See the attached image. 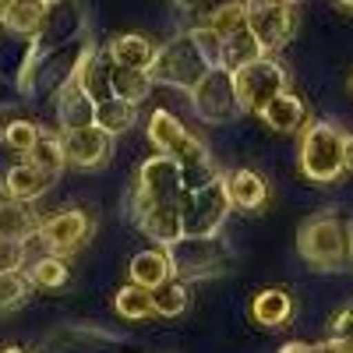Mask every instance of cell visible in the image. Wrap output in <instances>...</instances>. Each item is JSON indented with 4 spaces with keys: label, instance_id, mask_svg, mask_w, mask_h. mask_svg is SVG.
Returning a JSON list of instances; mask_svg holds the SVG:
<instances>
[{
    "label": "cell",
    "instance_id": "8",
    "mask_svg": "<svg viewBox=\"0 0 353 353\" xmlns=\"http://www.w3.org/2000/svg\"><path fill=\"white\" fill-rule=\"evenodd\" d=\"M188 96H191L194 117L205 124H233L244 113L237 99V85H233V74L226 68H212Z\"/></svg>",
    "mask_w": 353,
    "mask_h": 353
},
{
    "label": "cell",
    "instance_id": "42",
    "mask_svg": "<svg viewBox=\"0 0 353 353\" xmlns=\"http://www.w3.org/2000/svg\"><path fill=\"white\" fill-rule=\"evenodd\" d=\"M0 353H25L21 346H0Z\"/></svg>",
    "mask_w": 353,
    "mask_h": 353
},
{
    "label": "cell",
    "instance_id": "17",
    "mask_svg": "<svg viewBox=\"0 0 353 353\" xmlns=\"http://www.w3.org/2000/svg\"><path fill=\"white\" fill-rule=\"evenodd\" d=\"M226 191H230V201L233 209H261L265 198H269V184H265V176L241 166V170H230L226 173Z\"/></svg>",
    "mask_w": 353,
    "mask_h": 353
},
{
    "label": "cell",
    "instance_id": "12",
    "mask_svg": "<svg viewBox=\"0 0 353 353\" xmlns=\"http://www.w3.org/2000/svg\"><path fill=\"white\" fill-rule=\"evenodd\" d=\"M61 138H64L68 166H74V170H99V166H106L113 159V134H106L96 124L64 131Z\"/></svg>",
    "mask_w": 353,
    "mask_h": 353
},
{
    "label": "cell",
    "instance_id": "3",
    "mask_svg": "<svg viewBox=\"0 0 353 353\" xmlns=\"http://www.w3.org/2000/svg\"><path fill=\"white\" fill-rule=\"evenodd\" d=\"M343 131L332 121H307L301 131V173L311 184H336L346 173Z\"/></svg>",
    "mask_w": 353,
    "mask_h": 353
},
{
    "label": "cell",
    "instance_id": "6",
    "mask_svg": "<svg viewBox=\"0 0 353 353\" xmlns=\"http://www.w3.org/2000/svg\"><path fill=\"white\" fill-rule=\"evenodd\" d=\"M181 191H184V184H181V163H176L173 156L159 152L152 159H145L141 170H138L134 191L128 194V216H131V223L149 209V205L181 198Z\"/></svg>",
    "mask_w": 353,
    "mask_h": 353
},
{
    "label": "cell",
    "instance_id": "18",
    "mask_svg": "<svg viewBox=\"0 0 353 353\" xmlns=\"http://www.w3.org/2000/svg\"><path fill=\"white\" fill-rule=\"evenodd\" d=\"M128 276H131V283L149 286V290H156L159 283H166V279L173 276V265H170L166 248H163V244H156V248L138 251V254L128 261Z\"/></svg>",
    "mask_w": 353,
    "mask_h": 353
},
{
    "label": "cell",
    "instance_id": "4",
    "mask_svg": "<svg viewBox=\"0 0 353 353\" xmlns=\"http://www.w3.org/2000/svg\"><path fill=\"white\" fill-rule=\"evenodd\" d=\"M212 71L209 57L201 53V46L194 43L191 32L184 36H173L170 43H163L156 50V61L149 64V74L156 85H166V88H181V92H191V88Z\"/></svg>",
    "mask_w": 353,
    "mask_h": 353
},
{
    "label": "cell",
    "instance_id": "40",
    "mask_svg": "<svg viewBox=\"0 0 353 353\" xmlns=\"http://www.w3.org/2000/svg\"><path fill=\"white\" fill-rule=\"evenodd\" d=\"M332 350L336 353H353V339H332Z\"/></svg>",
    "mask_w": 353,
    "mask_h": 353
},
{
    "label": "cell",
    "instance_id": "31",
    "mask_svg": "<svg viewBox=\"0 0 353 353\" xmlns=\"http://www.w3.org/2000/svg\"><path fill=\"white\" fill-rule=\"evenodd\" d=\"M39 134H43V128L32 124V121H8V124H4V138L14 145L21 156L32 152V145L39 141Z\"/></svg>",
    "mask_w": 353,
    "mask_h": 353
},
{
    "label": "cell",
    "instance_id": "19",
    "mask_svg": "<svg viewBox=\"0 0 353 353\" xmlns=\"http://www.w3.org/2000/svg\"><path fill=\"white\" fill-rule=\"evenodd\" d=\"M53 181L46 173H39L32 163H18L8 176H4V184H0V191H4V198H14V201H36V198H43L46 194V188H50Z\"/></svg>",
    "mask_w": 353,
    "mask_h": 353
},
{
    "label": "cell",
    "instance_id": "33",
    "mask_svg": "<svg viewBox=\"0 0 353 353\" xmlns=\"http://www.w3.org/2000/svg\"><path fill=\"white\" fill-rule=\"evenodd\" d=\"M25 261H28L25 241L0 237V272H18V269H25Z\"/></svg>",
    "mask_w": 353,
    "mask_h": 353
},
{
    "label": "cell",
    "instance_id": "29",
    "mask_svg": "<svg viewBox=\"0 0 353 353\" xmlns=\"http://www.w3.org/2000/svg\"><path fill=\"white\" fill-rule=\"evenodd\" d=\"M188 304H191L188 283H184V279H176V276H170L166 283H159V286L152 290V307H156V314H163V318L184 314Z\"/></svg>",
    "mask_w": 353,
    "mask_h": 353
},
{
    "label": "cell",
    "instance_id": "30",
    "mask_svg": "<svg viewBox=\"0 0 353 353\" xmlns=\"http://www.w3.org/2000/svg\"><path fill=\"white\" fill-rule=\"evenodd\" d=\"M32 290H36V286H32V279H28L25 269H18V272H0V314L21 307L28 297H32Z\"/></svg>",
    "mask_w": 353,
    "mask_h": 353
},
{
    "label": "cell",
    "instance_id": "1",
    "mask_svg": "<svg viewBox=\"0 0 353 353\" xmlns=\"http://www.w3.org/2000/svg\"><path fill=\"white\" fill-rule=\"evenodd\" d=\"M297 254L314 272L353 269V219L343 212H318L297 230Z\"/></svg>",
    "mask_w": 353,
    "mask_h": 353
},
{
    "label": "cell",
    "instance_id": "44",
    "mask_svg": "<svg viewBox=\"0 0 353 353\" xmlns=\"http://www.w3.org/2000/svg\"><path fill=\"white\" fill-rule=\"evenodd\" d=\"M283 4H293V8H297V4H304V0H283Z\"/></svg>",
    "mask_w": 353,
    "mask_h": 353
},
{
    "label": "cell",
    "instance_id": "37",
    "mask_svg": "<svg viewBox=\"0 0 353 353\" xmlns=\"http://www.w3.org/2000/svg\"><path fill=\"white\" fill-rule=\"evenodd\" d=\"M173 4L184 14H212L219 4H226V0H173Z\"/></svg>",
    "mask_w": 353,
    "mask_h": 353
},
{
    "label": "cell",
    "instance_id": "46",
    "mask_svg": "<svg viewBox=\"0 0 353 353\" xmlns=\"http://www.w3.org/2000/svg\"><path fill=\"white\" fill-rule=\"evenodd\" d=\"M350 88H353V81H350Z\"/></svg>",
    "mask_w": 353,
    "mask_h": 353
},
{
    "label": "cell",
    "instance_id": "20",
    "mask_svg": "<svg viewBox=\"0 0 353 353\" xmlns=\"http://www.w3.org/2000/svg\"><path fill=\"white\" fill-rule=\"evenodd\" d=\"M110 61L121 64V68H138V71H149V64L156 61V43L149 36H138V32H128V36H117L110 43Z\"/></svg>",
    "mask_w": 353,
    "mask_h": 353
},
{
    "label": "cell",
    "instance_id": "41",
    "mask_svg": "<svg viewBox=\"0 0 353 353\" xmlns=\"http://www.w3.org/2000/svg\"><path fill=\"white\" fill-rule=\"evenodd\" d=\"M14 4H18V0H0V21H4V18H8V11H11Z\"/></svg>",
    "mask_w": 353,
    "mask_h": 353
},
{
    "label": "cell",
    "instance_id": "45",
    "mask_svg": "<svg viewBox=\"0 0 353 353\" xmlns=\"http://www.w3.org/2000/svg\"><path fill=\"white\" fill-rule=\"evenodd\" d=\"M46 4H57V0H46Z\"/></svg>",
    "mask_w": 353,
    "mask_h": 353
},
{
    "label": "cell",
    "instance_id": "32",
    "mask_svg": "<svg viewBox=\"0 0 353 353\" xmlns=\"http://www.w3.org/2000/svg\"><path fill=\"white\" fill-rule=\"evenodd\" d=\"M216 176H219V166L212 163V156L181 166V184H184V191H198V188H205V184H212Z\"/></svg>",
    "mask_w": 353,
    "mask_h": 353
},
{
    "label": "cell",
    "instance_id": "28",
    "mask_svg": "<svg viewBox=\"0 0 353 353\" xmlns=\"http://www.w3.org/2000/svg\"><path fill=\"white\" fill-rule=\"evenodd\" d=\"M25 272H28V279H32V286H39V290H64L68 279H71L68 261H64L61 254H50V251L39 254Z\"/></svg>",
    "mask_w": 353,
    "mask_h": 353
},
{
    "label": "cell",
    "instance_id": "23",
    "mask_svg": "<svg viewBox=\"0 0 353 353\" xmlns=\"http://www.w3.org/2000/svg\"><path fill=\"white\" fill-rule=\"evenodd\" d=\"M134 124H138V106L134 103L117 99V96L96 103V128H103L106 134H113V138L117 134H128Z\"/></svg>",
    "mask_w": 353,
    "mask_h": 353
},
{
    "label": "cell",
    "instance_id": "39",
    "mask_svg": "<svg viewBox=\"0 0 353 353\" xmlns=\"http://www.w3.org/2000/svg\"><path fill=\"white\" fill-rule=\"evenodd\" d=\"M343 156H346V170H353V134L343 138Z\"/></svg>",
    "mask_w": 353,
    "mask_h": 353
},
{
    "label": "cell",
    "instance_id": "24",
    "mask_svg": "<svg viewBox=\"0 0 353 353\" xmlns=\"http://www.w3.org/2000/svg\"><path fill=\"white\" fill-rule=\"evenodd\" d=\"M152 74L149 71H138V68H121V64H113L110 68V88H113V96L117 99H128V103H141V99H149L152 92Z\"/></svg>",
    "mask_w": 353,
    "mask_h": 353
},
{
    "label": "cell",
    "instance_id": "2",
    "mask_svg": "<svg viewBox=\"0 0 353 353\" xmlns=\"http://www.w3.org/2000/svg\"><path fill=\"white\" fill-rule=\"evenodd\" d=\"M173 276L184 283H201V279H216L233 265V248L219 237V233H209V237H176L173 244H166Z\"/></svg>",
    "mask_w": 353,
    "mask_h": 353
},
{
    "label": "cell",
    "instance_id": "10",
    "mask_svg": "<svg viewBox=\"0 0 353 353\" xmlns=\"http://www.w3.org/2000/svg\"><path fill=\"white\" fill-rule=\"evenodd\" d=\"M248 28L265 53H276L297 32V14H293V4H283V0H248Z\"/></svg>",
    "mask_w": 353,
    "mask_h": 353
},
{
    "label": "cell",
    "instance_id": "25",
    "mask_svg": "<svg viewBox=\"0 0 353 353\" xmlns=\"http://www.w3.org/2000/svg\"><path fill=\"white\" fill-rule=\"evenodd\" d=\"M25 159L32 163L39 173H46L50 181H57V176L64 173V166H68V156H64V138H61V134L43 131V134H39V141L32 145V152H28Z\"/></svg>",
    "mask_w": 353,
    "mask_h": 353
},
{
    "label": "cell",
    "instance_id": "34",
    "mask_svg": "<svg viewBox=\"0 0 353 353\" xmlns=\"http://www.w3.org/2000/svg\"><path fill=\"white\" fill-rule=\"evenodd\" d=\"M191 36H194V43L201 46V53L209 57V64H212V68H219V57H223V36L216 32L212 25H194V28H191Z\"/></svg>",
    "mask_w": 353,
    "mask_h": 353
},
{
    "label": "cell",
    "instance_id": "14",
    "mask_svg": "<svg viewBox=\"0 0 353 353\" xmlns=\"http://www.w3.org/2000/svg\"><path fill=\"white\" fill-rule=\"evenodd\" d=\"M134 226L145 233L149 241H156V244H173L176 237H184V219H181V201H156V205H149L138 219H134Z\"/></svg>",
    "mask_w": 353,
    "mask_h": 353
},
{
    "label": "cell",
    "instance_id": "9",
    "mask_svg": "<svg viewBox=\"0 0 353 353\" xmlns=\"http://www.w3.org/2000/svg\"><path fill=\"white\" fill-rule=\"evenodd\" d=\"M149 141H152V149L163 152V156H173L181 166L188 163H198V159H209V145H205L201 138H194L170 110H156L149 117Z\"/></svg>",
    "mask_w": 353,
    "mask_h": 353
},
{
    "label": "cell",
    "instance_id": "21",
    "mask_svg": "<svg viewBox=\"0 0 353 353\" xmlns=\"http://www.w3.org/2000/svg\"><path fill=\"white\" fill-rule=\"evenodd\" d=\"M46 14H50L46 0H18L0 25H4L8 32L21 36V39H36L43 32V25H46Z\"/></svg>",
    "mask_w": 353,
    "mask_h": 353
},
{
    "label": "cell",
    "instance_id": "38",
    "mask_svg": "<svg viewBox=\"0 0 353 353\" xmlns=\"http://www.w3.org/2000/svg\"><path fill=\"white\" fill-rule=\"evenodd\" d=\"M279 353H336V350L332 339H325V343H283Z\"/></svg>",
    "mask_w": 353,
    "mask_h": 353
},
{
    "label": "cell",
    "instance_id": "13",
    "mask_svg": "<svg viewBox=\"0 0 353 353\" xmlns=\"http://www.w3.org/2000/svg\"><path fill=\"white\" fill-rule=\"evenodd\" d=\"M57 121H61L64 131H74V128H88V124H96V99L85 92V85L81 78L71 71L68 81L57 88Z\"/></svg>",
    "mask_w": 353,
    "mask_h": 353
},
{
    "label": "cell",
    "instance_id": "35",
    "mask_svg": "<svg viewBox=\"0 0 353 353\" xmlns=\"http://www.w3.org/2000/svg\"><path fill=\"white\" fill-rule=\"evenodd\" d=\"M329 339H353V301L332 314V321H329Z\"/></svg>",
    "mask_w": 353,
    "mask_h": 353
},
{
    "label": "cell",
    "instance_id": "43",
    "mask_svg": "<svg viewBox=\"0 0 353 353\" xmlns=\"http://www.w3.org/2000/svg\"><path fill=\"white\" fill-rule=\"evenodd\" d=\"M339 8H346V11H353V0H336Z\"/></svg>",
    "mask_w": 353,
    "mask_h": 353
},
{
    "label": "cell",
    "instance_id": "15",
    "mask_svg": "<svg viewBox=\"0 0 353 353\" xmlns=\"http://www.w3.org/2000/svg\"><path fill=\"white\" fill-rule=\"evenodd\" d=\"M258 117L265 121V128H272L279 134H293V131H304L307 106H304V99L297 92H290V88H286V92H279L276 99H269V106H265Z\"/></svg>",
    "mask_w": 353,
    "mask_h": 353
},
{
    "label": "cell",
    "instance_id": "11",
    "mask_svg": "<svg viewBox=\"0 0 353 353\" xmlns=\"http://www.w3.org/2000/svg\"><path fill=\"white\" fill-rule=\"evenodd\" d=\"M92 230H96V223L88 219L85 209H61V212H53L50 219L39 223L36 237L46 244L50 254H61L64 258V254L78 251L88 237H92Z\"/></svg>",
    "mask_w": 353,
    "mask_h": 353
},
{
    "label": "cell",
    "instance_id": "27",
    "mask_svg": "<svg viewBox=\"0 0 353 353\" xmlns=\"http://www.w3.org/2000/svg\"><path fill=\"white\" fill-rule=\"evenodd\" d=\"M113 307L124 321H141V318H152L156 307H152V290L149 286H138V283H128L117 290L113 297Z\"/></svg>",
    "mask_w": 353,
    "mask_h": 353
},
{
    "label": "cell",
    "instance_id": "26",
    "mask_svg": "<svg viewBox=\"0 0 353 353\" xmlns=\"http://www.w3.org/2000/svg\"><path fill=\"white\" fill-rule=\"evenodd\" d=\"M261 53H265V50H261V43L254 39L251 28H241V32H233V36H226V39H223V57H219V68H226V71L233 74V71H241L244 64L258 61Z\"/></svg>",
    "mask_w": 353,
    "mask_h": 353
},
{
    "label": "cell",
    "instance_id": "7",
    "mask_svg": "<svg viewBox=\"0 0 353 353\" xmlns=\"http://www.w3.org/2000/svg\"><path fill=\"white\" fill-rule=\"evenodd\" d=\"M233 85H237L241 110L244 113H261L265 106H269V99L286 92L290 74H286V68L276 61L272 53H261L258 61L244 64L241 71H233Z\"/></svg>",
    "mask_w": 353,
    "mask_h": 353
},
{
    "label": "cell",
    "instance_id": "5",
    "mask_svg": "<svg viewBox=\"0 0 353 353\" xmlns=\"http://www.w3.org/2000/svg\"><path fill=\"white\" fill-rule=\"evenodd\" d=\"M181 219H184V233L188 237H209V233H219L233 201L226 191V173H219L212 184H205L198 191H181Z\"/></svg>",
    "mask_w": 353,
    "mask_h": 353
},
{
    "label": "cell",
    "instance_id": "16",
    "mask_svg": "<svg viewBox=\"0 0 353 353\" xmlns=\"http://www.w3.org/2000/svg\"><path fill=\"white\" fill-rule=\"evenodd\" d=\"M251 318H254V325H261V329H283L286 321L293 318L290 290H283V286L258 290L254 301H251Z\"/></svg>",
    "mask_w": 353,
    "mask_h": 353
},
{
    "label": "cell",
    "instance_id": "36",
    "mask_svg": "<svg viewBox=\"0 0 353 353\" xmlns=\"http://www.w3.org/2000/svg\"><path fill=\"white\" fill-rule=\"evenodd\" d=\"M18 163H25V156L14 149V145H11L4 134H0V184H4V176H8Z\"/></svg>",
    "mask_w": 353,
    "mask_h": 353
},
{
    "label": "cell",
    "instance_id": "22",
    "mask_svg": "<svg viewBox=\"0 0 353 353\" xmlns=\"http://www.w3.org/2000/svg\"><path fill=\"white\" fill-rule=\"evenodd\" d=\"M39 233V219L28 209V201H14V198H0V237H14V241H28Z\"/></svg>",
    "mask_w": 353,
    "mask_h": 353
}]
</instances>
